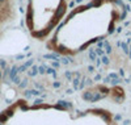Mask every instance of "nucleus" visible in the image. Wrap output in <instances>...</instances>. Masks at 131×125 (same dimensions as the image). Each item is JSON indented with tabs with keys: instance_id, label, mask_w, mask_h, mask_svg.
<instances>
[{
	"instance_id": "1",
	"label": "nucleus",
	"mask_w": 131,
	"mask_h": 125,
	"mask_svg": "<svg viewBox=\"0 0 131 125\" xmlns=\"http://www.w3.org/2000/svg\"><path fill=\"white\" fill-rule=\"evenodd\" d=\"M0 78H2V74H0Z\"/></svg>"
}]
</instances>
